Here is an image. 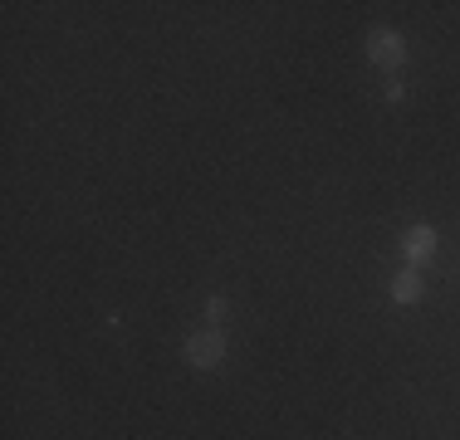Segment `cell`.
<instances>
[{
  "label": "cell",
  "instance_id": "cell-5",
  "mask_svg": "<svg viewBox=\"0 0 460 440\" xmlns=\"http://www.w3.org/2000/svg\"><path fill=\"white\" fill-rule=\"evenodd\" d=\"M226 313H230V304L221 299V294H216V299H211V304H206V318H211V328H216V323H221V318H226Z\"/></svg>",
  "mask_w": 460,
  "mask_h": 440
},
{
  "label": "cell",
  "instance_id": "cell-1",
  "mask_svg": "<svg viewBox=\"0 0 460 440\" xmlns=\"http://www.w3.org/2000/svg\"><path fill=\"white\" fill-rule=\"evenodd\" d=\"M181 352H186V362H191L196 372L221 367V362H226V352H230V343H226V328H201V333H191Z\"/></svg>",
  "mask_w": 460,
  "mask_h": 440
},
{
  "label": "cell",
  "instance_id": "cell-4",
  "mask_svg": "<svg viewBox=\"0 0 460 440\" xmlns=\"http://www.w3.org/2000/svg\"><path fill=\"white\" fill-rule=\"evenodd\" d=\"M421 294H426V284H421V269H411V264H407V269H402L397 279H392V299H397V304H416Z\"/></svg>",
  "mask_w": 460,
  "mask_h": 440
},
{
  "label": "cell",
  "instance_id": "cell-6",
  "mask_svg": "<svg viewBox=\"0 0 460 440\" xmlns=\"http://www.w3.org/2000/svg\"><path fill=\"white\" fill-rule=\"evenodd\" d=\"M402 98H407V84L392 79V84H387V103H402Z\"/></svg>",
  "mask_w": 460,
  "mask_h": 440
},
{
  "label": "cell",
  "instance_id": "cell-2",
  "mask_svg": "<svg viewBox=\"0 0 460 440\" xmlns=\"http://www.w3.org/2000/svg\"><path fill=\"white\" fill-rule=\"evenodd\" d=\"M367 59L377 64V69H402V64H407V40H402L397 30H372L367 35Z\"/></svg>",
  "mask_w": 460,
  "mask_h": 440
},
{
  "label": "cell",
  "instance_id": "cell-3",
  "mask_svg": "<svg viewBox=\"0 0 460 440\" xmlns=\"http://www.w3.org/2000/svg\"><path fill=\"white\" fill-rule=\"evenodd\" d=\"M402 255H407L411 269H421V264L436 255V230L431 225H407V235H402Z\"/></svg>",
  "mask_w": 460,
  "mask_h": 440
}]
</instances>
